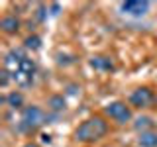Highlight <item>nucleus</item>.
<instances>
[{
    "label": "nucleus",
    "mask_w": 157,
    "mask_h": 147,
    "mask_svg": "<svg viewBox=\"0 0 157 147\" xmlns=\"http://www.w3.org/2000/svg\"><path fill=\"white\" fill-rule=\"evenodd\" d=\"M108 134V124L100 116L88 118L75 130V139L81 143H94Z\"/></svg>",
    "instance_id": "nucleus-1"
},
{
    "label": "nucleus",
    "mask_w": 157,
    "mask_h": 147,
    "mask_svg": "<svg viewBox=\"0 0 157 147\" xmlns=\"http://www.w3.org/2000/svg\"><path fill=\"white\" fill-rule=\"evenodd\" d=\"M43 124H45V112H43L39 106H26L22 110L20 126H22L24 131H33Z\"/></svg>",
    "instance_id": "nucleus-2"
},
{
    "label": "nucleus",
    "mask_w": 157,
    "mask_h": 147,
    "mask_svg": "<svg viewBox=\"0 0 157 147\" xmlns=\"http://www.w3.org/2000/svg\"><path fill=\"white\" fill-rule=\"evenodd\" d=\"M104 112L118 124H126L132 120V110L130 106H126V102H110V104H106Z\"/></svg>",
    "instance_id": "nucleus-3"
},
{
    "label": "nucleus",
    "mask_w": 157,
    "mask_h": 147,
    "mask_svg": "<svg viewBox=\"0 0 157 147\" xmlns=\"http://www.w3.org/2000/svg\"><path fill=\"white\" fill-rule=\"evenodd\" d=\"M130 104L136 108H151L155 104V94L153 90H149L147 86L136 88L134 92L130 94Z\"/></svg>",
    "instance_id": "nucleus-4"
},
{
    "label": "nucleus",
    "mask_w": 157,
    "mask_h": 147,
    "mask_svg": "<svg viewBox=\"0 0 157 147\" xmlns=\"http://www.w3.org/2000/svg\"><path fill=\"white\" fill-rule=\"evenodd\" d=\"M120 10L128 16H145L147 10H149V2L147 0H128V2H122L120 4Z\"/></svg>",
    "instance_id": "nucleus-5"
},
{
    "label": "nucleus",
    "mask_w": 157,
    "mask_h": 147,
    "mask_svg": "<svg viewBox=\"0 0 157 147\" xmlns=\"http://www.w3.org/2000/svg\"><path fill=\"white\" fill-rule=\"evenodd\" d=\"M90 67L94 69V71H100V73H110V71H114V63H112L108 57H102V55L92 57V59H90Z\"/></svg>",
    "instance_id": "nucleus-6"
},
{
    "label": "nucleus",
    "mask_w": 157,
    "mask_h": 147,
    "mask_svg": "<svg viewBox=\"0 0 157 147\" xmlns=\"http://www.w3.org/2000/svg\"><path fill=\"white\" fill-rule=\"evenodd\" d=\"M0 28H2V32H6V33H16L20 29V20L16 16H4L0 20Z\"/></svg>",
    "instance_id": "nucleus-7"
},
{
    "label": "nucleus",
    "mask_w": 157,
    "mask_h": 147,
    "mask_svg": "<svg viewBox=\"0 0 157 147\" xmlns=\"http://www.w3.org/2000/svg\"><path fill=\"white\" fill-rule=\"evenodd\" d=\"M137 143H140L141 147H157V131L149 130V131L140 134V137H137Z\"/></svg>",
    "instance_id": "nucleus-8"
},
{
    "label": "nucleus",
    "mask_w": 157,
    "mask_h": 147,
    "mask_svg": "<svg viewBox=\"0 0 157 147\" xmlns=\"http://www.w3.org/2000/svg\"><path fill=\"white\" fill-rule=\"evenodd\" d=\"M134 127H136L137 131H141V134H144V131H149V127H153V120H151V118H147V116H140L136 120Z\"/></svg>",
    "instance_id": "nucleus-9"
},
{
    "label": "nucleus",
    "mask_w": 157,
    "mask_h": 147,
    "mask_svg": "<svg viewBox=\"0 0 157 147\" xmlns=\"http://www.w3.org/2000/svg\"><path fill=\"white\" fill-rule=\"evenodd\" d=\"M6 102H8V106L10 108H14V110H16V108H22V104H24V96L20 94V92H10V94L6 96Z\"/></svg>",
    "instance_id": "nucleus-10"
},
{
    "label": "nucleus",
    "mask_w": 157,
    "mask_h": 147,
    "mask_svg": "<svg viewBox=\"0 0 157 147\" xmlns=\"http://www.w3.org/2000/svg\"><path fill=\"white\" fill-rule=\"evenodd\" d=\"M49 108H51V110H63V108H65V98L63 96H51L49 98Z\"/></svg>",
    "instance_id": "nucleus-11"
},
{
    "label": "nucleus",
    "mask_w": 157,
    "mask_h": 147,
    "mask_svg": "<svg viewBox=\"0 0 157 147\" xmlns=\"http://www.w3.org/2000/svg\"><path fill=\"white\" fill-rule=\"evenodd\" d=\"M26 47L32 49V51H37V49L41 47V39H39L37 36H29V37L26 39Z\"/></svg>",
    "instance_id": "nucleus-12"
},
{
    "label": "nucleus",
    "mask_w": 157,
    "mask_h": 147,
    "mask_svg": "<svg viewBox=\"0 0 157 147\" xmlns=\"http://www.w3.org/2000/svg\"><path fill=\"white\" fill-rule=\"evenodd\" d=\"M8 82H10V73H8V71H4V73H2V81H0L2 88H6V86H8Z\"/></svg>",
    "instance_id": "nucleus-13"
},
{
    "label": "nucleus",
    "mask_w": 157,
    "mask_h": 147,
    "mask_svg": "<svg viewBox=\"0 0 157 147\" xmlns=\"http://www.w3.org/2000/svg\"><path fill=\"white\" fill-rule=\"evenodd\" d=\"M24 147H39V145H36V143H26Z\"/></svg>",
    "instance_id": "nucleus-14"
}]
</instances>
